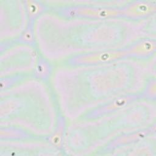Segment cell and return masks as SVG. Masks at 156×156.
Wrapping results in <instances>:
<instances>
[{
    "label": "cell",
    "mask_w": 156,
    "mask_h": 156,
    "mask_svg": "<svg viewBox=\"0 0 156 156\" xmlns=\"http://www.w3.org/2000/svg\"><path fill=\"white\" fill-rule=\"evenodd\" d=\"M51 10L66 19L107 20L121 18V6L70 4L52 7Z\"/></svg>",
    "instance_id": "obj_1"
},
{
    "label": "cell",
    "mask_w": 156,
    "mask_h": 156,
    "mask_svg": "<svg viewBox=\"0 0 156 156\" xmlns=\"http://www.w3.org/2000/svg\"><path fill=\"white\" fill-rule=\"evenodd\" d=\"M66 132V121L62 115H58L55 128L52 133L46 138L47 142L54 148L62 151Z\"/></svg>",
    "instance_id": "obj_7"
},
{
    "label": "cell",
    "mask_w": 156,
    "mask_h": 156,
    "mask_svg": "<svg viewBox=\"0 0 156 156\" xmlns=\"http://www.w3.org/2000/svg\"><path fill=\"white\" fill-rule=\"evenodd\" d=\"M141 99H143L141 93H129L120 95L85 113L83 115V119L93 120L105 116L118 111Z\"/></svg>",
    "instance_id": "obj_3"
},
{
    "label": "cell",
    "mask_w": 156,
    "mask_h": 156,
    "mask_svg": "<svg viewBox=\"0 0 156 156\" xmlns=\"http://www.w3.org/2000/svg\"><path fill=\"white\" fill-rule=\"evenodd\" d=\"M142 98L149 100H155L156 97V81L154 78L151 79L146 83V87L141 93Z\"/></svg>",
    "instance_id": "obj_13"
},
{
    "label": "cell",
    "mask_w": 156,
    "mask_h": 156,
    "mask_svg": "<svg viewBox=\"0 0 156 156\" xmlns=\"http://www.w3.org/2000/svg\"><path fill=\"white\" fill-rule=\"evenodd\" d=\"M32 137L30 133L17 127L2 126L1 127V140H21Z\"/></svg>",
    "instance_id": "obj_10"
},
{
    "label": "cell",
    "mask_w": 156,
    "mask_h": 156,
    "mask_svg": "<svg viewBox=\"0 0 156 156\" xmlns=\"http://www.w3.org/2000/svg\"><path fill=\"white\" fill-rule=\"evenodd\" d=\"M125 48L128 58H146L154 54L156 48V41L155 38L146 37L140 39Z\"/></svg>",
    "instance_id": "obj_6"
},
{
    "label": "cell",
    "mask_w": 156,
    "mask_h": 156,
    "mask_svg": "<svg viewBox=\"0 0 156 156\" xmlns=\"http://www.w3.org/2000/svg\"><path fill=\"white\" fill-rule=\"evenodd\" d=\"M124 58H128L126 48L78 54L70 57L67 62L69 65L74 66H91L110 63Z\"/></svg>",
    "instance_id": "obj_2"
},
{
    "label": "cell",
    "mask_w": 156,
    "mask_h": 156,
    "mask_svg": "<svg viewBox=\"0 0 156 156\" xmlns=\"http://www.w3.org/2000/svg\"><path fill=\"white\" fill-rule=\"evenodd\" d=\"M27 21L35 23V21L47 9V5L43 2L35 0L23 1Z\"/></svg>",
    "instance_id": "obj_8"
},
{
    "label": "cell",
    "mask_w": 156,
    "mask_h": 156,
    "mask_svg": "<svg viewBox=\"0 0 156 156\" xmlns=\"http://www.w3.org/2000/svg\"><path fill=\"white\" fill-rule=\"evenodd\" d=\"M52 71V66L49 62L41 55L37 54L34 68V76L39 80H46Z\"/></svg>",
    "instance_id": "obj_9"
},
{
    "label": "cell",
    "mask_w": 156,
    "mask_h": 156,
    "mask_svg": "<svg viewBox=\"0 0 156 156\" xmlns=\"http://www.w3.org/2000/svg\"><path fill=\"white\" fill-rule=\"evenodd\" d=\"M156 10V2L153 1L138 0L121 6V18L141 20L151 16Z\"/></svg>",
    "instance_id": "obj_4"
},
{
    "label": "cell",
    "mask_w": 156,
    "mask_h": 156,
    "mask_svg": "<svg viewBox=\"0 0 156 156\" xmlns=\"http://www.w3.org/2000/svg\"><path fill=\"white\" fill-rule=\"evenodd\" d=\"M155 125L144 129H141L134 132H129L119 135L110 141L103 149L104 152H110L121 147L128 146L139 142L147 138L150 135L155 133Z\"/></svg>",
    "instance_id": "obj_5"
},
{
    "label": "cell",
    "mask_w": 156,
    "mask_h": 156,
    "mask_svg": "<svg viewBox=\"0 0 156 156\" xmlns=\"http://www.w3.org/2000/svg\"><path fill=\"white\" fill-rule=\"evenodd\" d=\"M27 77L24 74H16L10 76H6L1 78V91H5L13 87Z\"/></svg>",
    "instance_id": "obj_12"
},
{
    "label": "cell",
    "mask_w": 156,
    "mask_h": 156,
    "mask_svg": "<svg viewBox=\"0 0 156 156\" xmlns=\"http://www.w3.org/2000/svg\"><path fill=\"white\" fill-rule=\"evenodd\" d=\"M34 23L27 21L24 29L20 33L18 37L12 41L13 43L22 44L34 46L36 43V39L34 30Z\"/></svg>",
    "instance_id": "obj_11"
}]
</instances>
